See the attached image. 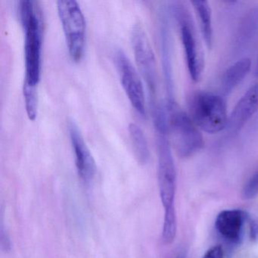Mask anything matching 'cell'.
Segmentation results:
<instances>
[{
	"mask_svg": "<svg viewBox=\"0 0 258 258\" xmlns=\"http://www.w3.org/2000/svg\"><path fill=\"white\" fill-rule=\"evenodd\" d=\"M114 60L126 96L136 111L144 117L146 114L144 88L138 72L122 49L116 51Z\"/></svg>",
	"mask_w": 258,
	"mask_h": 258,
	"instance_id": "8",
	"label": "cell"
},
{
	"mask_svg": "<svg viewBox=\"0 0 258 258\" xmlns=\"http://www.w3.org/2000/svg\"><path fill=\"white\" fill-rule=\"evenodd\" d=\"M176 215L174 208L164 210V225H163L162 238L164 242H173L176 234Z\"/></svg>",
	"mask_w": 258,
	"mask_h": 258,
	"instance_id": "16",
	"label": "cell"
},
{
	"mask_svg": "<svg viewBox=\"0 0 258 258\" xmlns=\"http://www.w3.org/2000/svg\"><path fill=\"white\" fill-rule=\"evenodd\" d=\"M170 35L169 28L165 20L163 19L161 27V47L162 56L163 69L165 77L166 86L169 96V101L173 100V81H172L171 46H170Z\"/></svg>",
	"mask_w": 258,
	"mask_h": 258,
	"instance_id": "13",
	"label": "cell"
},
{
	"mask_svg": "<svg viewBox=\"0 0 258 258\" xmlns=\"http://www.w3.org/2000/svg\"><path fill=\"white\" fill-rule=\"evenodd\" d=\"M258 195V170H256L244 184L242 189L243 199H253Z\"/></svg>",
	"mask_w": 258,
	"mask_h": 258,
	"instance_id": "18",
	"label": "cell"
},
{
	"mask_svg": "<svg viewBox=\"0 0 258 258\" xmlns=\"http://www.w3.org/2000/svg\"><path fill=\"white\" fill-rule=\"evenodd\" d=\"M191 4L199 19L201 31H202L205 44L208 48H211L214 41V31H213L212 11L209 4L206 1H193Z\"/></svg>",
	"mask_w": 258,
	"mask_h": 258,
	"instance_id": "14",
	"label": "cell"
},
{
	"mask_svg": "<svg viewBox=\"0 0 258 258\" xmlns=\"http://www.w3.org/2000/svg\"><path fill=\"white\" fill-rule=\"evenodd\" d=\"M157 133L158 176L160 197L164 210L174 208L176 172L168 134Z\"/></svg>",
	"mask_w": 258,
	"mask_h": 258,
	"instance_id": "5",
	"label": "cell"
},
{
	"mask_svg": "<svg viewBox=\"0 0 258 258\" xmlns=\"http://www.w3.org/2000/svg\"><path fill=\"white\" fill-rule=\"evenodd\" d=\"M131 43L136 63L152 96L156 94L158 72L156 60L150 40L140 23H136L131 31Z\"/></svg>",
	"mask_w": 258,
	"mask_h": 258,
	"instance_id": "7",
	"label": "cell"
},
{
	"mask_svg": "<svg viewBox=\"0 0 258 258\" xmlns=\"http://www.w3.org/2000/svg\"><path fill=\"white\" fill-rule=\"evenodd\" d=\"M19 17L25 31V76L24 84L37 87L41 75L43 22L41 11L33 0L19 2Z\"/></svg>",
	"mask_w": 258,
	"mask_h": 258,
	"instance_id": "1",
	"label": "cell"
},
{
	"mask_svg": "<svg viewBox=\"0 0 258 258\" xmlns=\"http://www.w3.org/2000/svg\"><path fill=\"white\" fill-rule=\"evenodd\" d=\"M255 75L256 77H258V59L256 61V67H255Z\"/></svg>",
	"mask_w": 258,
	"mask_h": 258,
	"instance_id": "20",
	"label": "cell"
},
{
	"mask_svg": "<svg viewBox=\"0 0 258 258\" xmlns=\"http://www.w3.org/2000/svg\"><path fill=\"white\" fill-rule=\"evenodd\" d=\"M173 10L179 25L181 40L190 78L194 82H198L204 69V58L192 20L188 10L182 4H176Z\"/></svg>",
	"mask_w": 258,
	"mask_h": 258,
	"instance_id": "6",
	"label": "cell"
},
{
	"mask_svg": "<svg viewBox=\"0 0 258 258\" xmlns=\"http://www.w3.org/2000/svg\"><path fill=\"white\" fill-rule=\"evenodd\" d=\"M258 111V84L250 87L237 102L228 117L226 130L235 136L245 126Z\"/></svg>",
	"mask_w": 258,
	"mask_h": 258,
	"instance_id": "10",
	"label": "cell"
},
{
	"mask_svg": "<svg viewBox=\"0 0 258 258\" xmlns=\"http://www.w3.org/2000/svg\"><path fill=\"white\" fill-rule=\"evenodd\" d=\"M57 10L69 55L73 61H80L84 55L87 34L84 13L75 0H58Z\"/></svg>",
	"mask_w": 258,
	"mask_h": 258,
	"instance_id": "4",
	"label": "cell"
},
{
	"mask_svg": "<svg viewBox=\"0 0 258 258\" xmlns=\"http://www.w3.org/2000/svg\"><path fill=\"white\" fill-rule=\"evenodd\" d=\"M189 116L196 126L210 134L226 130L228 122L226 101L211 92L193 93L188 102Z\"/></svg>",
	"mask_w": 258,
	"mask_h": 258,
	"instance_id": "3",
	"label": "cell"
},
{
	"mask_svg": "<svg viewBox=\"0 0 258 258\" xmlns=\"http://www.w3.org/2000/svg\"><path fill=\"white\" fill-rule=\"evenodd\" d=\"M251 67L249 58H242L229 66L223 74L221 80L222 93L229 95L247 76Z\"/></svg>",
	"mask_w": 258,
	"mask_h": 258,
	"instance_id": "12",
	"label": "cell"
},
{
	"mask_svg": "<svg viewBox=\"0 0 258 258\" xmlns=\"http://www.w3.org/2000/svg\"><path fill=\"white\" fill-rule=\"evenodd\" d=\"M166 108L167 134L178 155L187 158L196 155L202 150L205 144L200 129L174 100L167 101Z\"/></svg>",
	"mask_w": 258,
	"mask_h": 258,
	"instance_id": "2",
	"label": "cell"
},
{
	"mask_svg": "<svg viewBox=\"0 0 258 258\" xmlns=\"http://www.w3.org/2000/svg\"><path fill=\"white\" fill-rule=\"evenodd\" d=\"M68 130L75 153V164L78 174L86 183H90L96 173L94 158L78 128V124L73 120H69Z\"/></svg>",
	"mask_w": 258,
	"mask_h": 258,
	"instance_id": "9",
	"label": "cell"
},
{
	"mask_svg": "<svg viewBox=\"0 0 258 258\" xmlns=\"http://www.w3.org/2000/svg\"><path fill=\"white\" fill-rule=\"evenodd\" d=\"M202 258H223V250L221 246L217 245L210 248Z\"/></svg>",
	"mask_w": 258,
	"mask_h": 258,
	"instance_id": "19",
	"label": "cell"
},
{
	"mask_svg": "<svg viewBox=\"0 0 258 258\" xmlns=\"http://www.w3.org/2000/svg\"><path fill=\"white\" fill-rule=\"evenodd\" d=\"M37 87L23 85V95L25 99V108L28 118L34 120L37 115L38 108V97H37Z\"/></svg>",
	"mask_w": 258,
	"mask_h": 258,
	"instance_id": "17",
	"label": "cell"
},
{
	"mask_svg": "<svg viewBox=\"0 0 258 258\" xmlns=\"http://www.w3.org/2000/svg\"><path fill=\"white\" fill-rule=\"evenodd\" d=\"M244 214L240 210H226L218 214L215 226L219 233L226 240L235 242L241 236Z\"/></svg>",
	"mask_w": 258,
	"mask_h": 258,
	"instance_id": "11",
	"label": "cell"
},
{
	"mask_svg": "<svg viewBox=\"0 0 258 258\" xmlns=\"http://www.w3.org/2000/svg\"><path fill=\"white\" fill-rule=\"evenodd\" d=\"M129 133L137 161L143 165L147 164L150 158V151L143 129L137 123H131L129 125Z\"/></svg>",
	"mask_w": 258,
	"mask_h": 258,
	"instance_id": "15",
	"label": "cell"
}]
</instances>
